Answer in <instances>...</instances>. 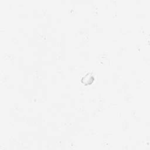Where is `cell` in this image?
<instances>
[{
	"label": "cell",
	"mask_w": 150,
	"mask_h": 150,
	"mask_svg": "<svg viewBox=\"0 0 150 150\" xmlns=\"http://www.w3.org/2000/svg\"><path fill=\"white\" fill-rule=\"evenodd\" d=\"M94 81V76L93 73H88L84 75L81 80V81L84 85H90Z\"/></svg>",
	"instance_id": "obj_1"
}]
</instances>
